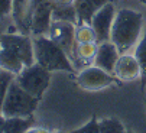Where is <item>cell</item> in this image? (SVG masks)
Returning a JSON list of instances; mask_svg holds the SVG:
<instances>
[{"label":"cell","mask_w":146,"mask_h":133,"mask_svg":"<svg viewBox=\"0 0 146 133\" xmlns=\"http://www.w3.org/2000/svg\"><path fill=\"white\" fill-rule=\"evenodd\" d=\"M145 28V16L142 12L130 9V7H121L117 9L110 41L119 48L120 54L130 52L135 49L143 33Z\"/></svg>","instance_id":"cell-1"},{"label":"cell","mask_w":146,"mask_h":133,"mask_svg":"<svg viewBox=\"0 0 146 133\" xmlns=\"http://www.w3.org/2000/svg\"><path fill=\"white\" fill-rule=\"evenodd\" d=\"M33 38V51H35V62L42 65L48 71H67L75 72V66L72 61L68 58L65 51L48 36L39 35Z\"/></svg>","instance_id":"cell-2"},{"label":"cell","mask_w":146,"mask_h":133,"mask_svg":"<svg viewBox=\"0 0 146 133\" xmlns=\"http://www.w3.org/2000/svg\"><path fill=\"white\" fill-rule=\"evenodd\" d=\"M38 101L39 98L26 93L17 84V81L13 80L2 107V114L6 119L7 117H31L38 107Z\"/></svg>","instance_id":"cell-3"},{"label":"cell","mask_w":146,"mask_h":133,"mask_svg":"<svg viewBox=\"0 0 146 133\" xmlns=\"http://www.w3.org/2000/svg\"><path fill=\"white\" fill-rule=\"evenodd\" d=\"M15 80L26 93H29L36 98H40L49 85L51 71H48L42 65L35 62L29 66H25L22 72H19L15 77Z\"/></svg>","instance_id":"cell-4"},{"label":"cell","mask_w":146,"mask_h":133,"mask_svg":"<svg viewBox=\"0 0 146 133\" xmlns=\"http://www.w3.org/2000/svg\"><path fill=\"white\" fill-rule=\"evenodd\" d=\"M117 82L119 80L113 74L101 70L94 64L80 70L77 74V84L86 91H100Z\"/></svg>","instance_id":"cell-5"},{"label":"cell","mask_w":146,"mask_h":133,"mask_svg":"<svg viewBox=\"0 0 146 133\" xmlns=\"http://www.w3.org/2000/svg\"><path fill=\"white\" fill-rule=\"evenodd\" d=\"M75 28L77 25L72 22H65V20H52L48 36L61 47L68 55V58L74 64V52H75Z\"/></svg>","instance_id":"cell-6"},{"label":"cell","mask_w":146,"mask_h":133,"mask_svg":"<svg viewBox=\"0 0 146 133\" xmlns=\"http://www.w3.org/2000/svg\"><path fill=\"white\" fill-rule=\"evenodd\" d=\"M117 13V7L114 2H109L107 5H104L101 9L96 12V15L91 19V26L96 31L97 35V43L107 42L110 41L111 35V26Z\"/></svg>","instance_id":"cell-7"},{"label":"cell","mask_w":146,"mask_h":133,"mask_svg":"<svg viewBox=\"0 0 146 133\" xmlns=\"http://www.w3.org/2000/svg\"><path fill=\"white\" fill-rule=\"evenodd\" d=\"M54 0H35L32 15V36L48 35L52 23Z\"/></svg>","instance_id":"cell-8"},{"label":"cell","mask_w":146,"mask_h":133,"mask_svg":"<svg viewBox=\"0 0 146 133\" xmlns=\"http://www.w3.org/2000/svg\"><path fill=\"white\" fill-rule=\"evenodd\" d=\"M113 75L121 82H130V81L140 80L142 70L133 52L120 54L116 62V66H114Z\"/></svg>","instance_id":"cell-9"},{"label":"cell","mask_w":146,"mask_h":133,"mask_svg":"<svg viewBox=\"0 0 146 133\" xmlns=\"http://www.w3.org/2000/svg\"><path fill=\"white\" fill-rule=\"evenodd\" d=\"M35 0H13L12 20L19 33L32 36V15Z\"/></svg>","instance_id":"cell-10"},{"label":"cell","mask_w":146,"mask_h":133,"mask_svg":"<svg viewBox=\"0 0 146 133\" xmlns=\"http://www.w3.org/2000/svg\"><path fill=\"white\" fill-rule=\"evenodd\" d=\"M119 57H120V51L111 41L101 42V43H98L97 55L94 58V65H97L101 70L113 74Z\"/></svg>","instance_id":"cell-11"},{"label":"cell","mask_w":146,"mask_h":133,"mask_svg":"<svg viewBox=\"0 0 146 133\" xmlns=\"http://www.w3.org/2000/svg\"><path fill=\"white\" fill-rule=\"evenodd\" d=\"M98 43L87 42V43H77L74 52V66L75 70H82L88 65L94 64V58L97 55Z\"/></svg>","instance_id":"cell-12"},{"label":"cell","mask_w":146,"mask_h":133,"mask_svg":"<svg viewBox=\"0 0 146 133\" xmlns=\"http://www.w3.org/2000/svg\"><path fill=\"white\" fill-rule=\"evenodd\" d=\"M109 2L113 0H75L74 6L77 9V16H78V23H90L91 19L96 15L98 9H101L104 5H107Z\"/></svg>","instance_id":"cell-13"},{"label":"cell","mask_w":146,"mask_h":133,"mask_svg":"<svg viewBox=\"0 0 146 133\" xmlns=\"http://www.w3.org/2000/svg\"><path fill=\"white\" fill-rule=\"evenodd\" d=\"M0 68L10 71L15 75H17L25 68V64H23L22 58H20L15 51L0 45Z\"/></svg>","instance_id":"cell-14"},{"label":"cell","mask_w":146,"mask_h":133,"mask_svg":"<svg viewBox=\"0 0 146 133\" xmlns=\"http://www.w3.org/2000/svg\"><path fill=\"white\" fill-rule=\"evenodd\" d=\"M33 124V116L31 117H7L5 122L3 133H25Z\"/></svg>","instance_id":"cell-15"},{"label":"cell","mask_w":146,"mask_h":133,"mask_svg":"<svg viewBox=\"0 0 146 133\" xmlns=\"http://www.w3.org/2000/svg\"><path fill=\"white\" fill-rule=\"evenodd\" d=\"M133 54H135V57L140 65V70H142V77H140L142 90L146 91V33L137 42V45L133 49Z\"/></svg>","instance_id":"cell-16"},{"label":"cell","mask_w":146,"mask_h":133,"mask_svg":"<svg viewBox=\"0 0 146 133\" xmlns=\"http://www.w3.org/2000/svg\"><path fill=\"white\" fill-rule=\"evenodd\" d=\"M52 20H65V22H72L78 23V16H77V9L74 5H67V6H59L54 5V12H52Z\"/></svg>","instance_id":"cell-17"},{"label":"cell","mask_w":146,"mask_h":133,"mask_svg":"<svg viewBox=\"0 0 146 133\" xmlns=\"http://www.w3.org/2000/svg\"><path fill=\"white\" fill-rule=\"evenodd\" d=\"M75 42L77 43H87L97 42V35L94 28L90 23H80L75 28Z\"/></svg>","instance_id":"cell-18"},{"label":"cell","mask_w":146,"mask_h":133,"mask_svg":"<svg viewBox=\"0 0 146 133\" xmlns=\"http://www.w3.org/2000/svg\"><path fill=\"white\" fill-rule=\"evenodd\" d=\"M100 133H126L124 124L116 117H106L98 120Z\"/></svg>","instance_id":"cell-19"},{"label":"cell","mask_w":146,"mask_h":133,"mask_svg":"<svg viewBox=\"0 0 146 133\" xmlns=\"http://www.w3.org/2000/svg\"><path fill=\"white\" fill-rule=\"evenodd\" d=\"M15 74L10 71H6L3 68H0V112H2V107L5 103V98L7 96L9 91V87L12 84V81L15 80Z\"/></svg>","instance_id":"cell-20"},{"label":"cell","mask_w":146,"mask_h":133,"mask_svg":"<svg viewBox=\"0 0 146 133\" xmlns=\"http://www.w3.org/2000/svg\"><path fill=\"white\" fill-rule=\"evenodd\" d=\"M70 133H100V123L96 116H93L84 126H81Z\"/></svg>","instance_id":"cell-21"},{"label":"cell","mask_w":146,"mask_h":133,"mask_svg":"<svg viewBox=\"0 0 146 133\" xmlns=\"http://www.w3.org/2000/svg\"><path fill=\"white\" fill-rule=\"evenodd\" d=\"M12 9H13V0H0V16L2 17L12 16Z\"/></svg>","instance_id":"cell-22"},{"label":"cell","mask_w":146,"mask_h":133,"mask_svg":"<svg viewBox=\"0 0 146 133\" xmlns=\"http://www.w3.org/2000/svg\"><path fill=\"white\" fill-rule=\"evenodd\" d=\"M7 17H9V16H6V17L0 16V36H2L3 33H16V32H13L12 29H9V23L6 22Z\"/></svg>","instance_id":"cell-23"},{"label":"cell","mask_w":146,"mask_h":133,"mask_svg":"<svg viewBox=\"0 0 146 133\" xmlns=\"http://www.w3.org/2000/svg\"><path fill=\"white\" fill-rule=\"evenodd\" d=\"M25 133H56L54 130H49V129H45V127H29Z\"/></svg>","instance_id":"cell-24"},{"label":"cell","mask_w":146,"mask_h":133,"mask_svg":"<svg viewBox=\"0 0 146 133\" xmlns=\"http://www.w3.org/2000/svg\"><path fill=\"white\" fill-rule=\"evenodd\" d=\"M75 0H54V5H59V6H67V5H74Z\"/></svg>","instance_id":"cell-25"},{"label":"cell","mask_w":146,"mask_h":133,"mask_svg":"<svg viewBox=\"0 0 146 133\" xmlns=\"http://www.w3.org/2000/svg\"><path fill=\"white\" fill-rule=\"evenodd\" d=\"M5 122H6V117L2 114L0 112V133H3V127H5Z\"/></svg>","instance_id":"cell-26"},{"label":"cell","mask_w":146,"mask_h":133,"mask_svg":"<svg viewBox=\"0 0 146 133\" xmlns=\"http://www.w3.org/2000/svg\"><path fill=\"white\" fill-rule=\"evenodd\" d=\"M140 2H142L143 5H146V0H140Z\"/></svg>","instance_id":"cell-27"},{"label":"cell","mask_w":146,"mask_h":133,"mask_svg":"<svg viewBox=\"0 0 146 133\" xmlns=\"http://www.w3.org/2000/svg\"><path fill=\"white\" fill-rule=\"evenodd\" d=\"M126 133H135V132H130V130H126Z\"/></svg>","instance_id":"cell-28"},{"label":"cell","mask_w":146,"mask_h":133,"mask_svg":"<svg viewBox=\"0 0 146 133\" xmlns=\"http://www.w3.org/2000/svg\"><path fill=\"white\" fill-rule=\"evenodd\" d=\"M113 2H114V3H117V2H119V0H113Z\"/></svg>","instance_id":"cell-29"},{"label":"cell","mask_w":146,"mask_h":133,"mask_svg":"<svg viewBox=\"0 0 146 133\" xmlns=\"http://www.w3.org/2000/svg\"><path fill=\"white\" fill-rule=\"evenodd\" d=\"M145 107H146V101H145Z\"/></svg>","instance_id":"cell-30"}]
</instances>
